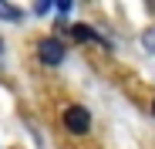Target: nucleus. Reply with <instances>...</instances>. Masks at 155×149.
<instances>
[{"label": "nucleus", "mask_w": 155, "mask_h": 149, "mask_svg": "<svg viewBox=\"0 0 155 149\" xmlns=\"http://www.w3.org/2000/svg\"><path fill=\"white\" fill-rule=\"evenodd\" d=\"M145 47H148V51H155V31L145 34Z\"/></svg>", "instance_id": "39448f33"}, {"label": "nucleus", "mask_w": 155, "mask_h": 149, "mask_svg": "<svg viewBox=\"0 0 155 149\" xmlns=\"http://www.w3.org/2000/svg\"><path fill=\"white\" fill-rule=\"evenodd\" d=\"M64 126H68L74 136L88 132V129H91V115H88V109H81V105H71V109H64Z\"/></svg>", "instance_id": "f257e3e1"}, {"label": "nucleus", "mask_w": 155, "mask_h": 149, "mask_svg": "<svg viewBox=\"0 0 155 149\" xmlns=\"http://www.w3.org/2000/svg\"><path fill=\"white\" fill-rule=\"evenodd\" d=\"M71 34H74L78 41H98V44H105V47H108V37H101L94 27H88V24H74V27H71Z\"/></svg>", "instance_id": "7ed1b4c3"}, {"label": "nucleus", "mask_w": 155, "mask_h": 149, "mask_svg": "<svg viewBox=\"0 0 155 149\" xmlns=\"http://www.w3.org/2000/svg\"><path fill=\"white\" fill-rule=\"evenodd\" d=\"M152 112H155V105H152Z\"/></svg>", "instance_id": "423d86ee"}, {"label": "nucleus", "mask_w": 155, "mask_h": 149, "mask_svg": "<svg viewBox=\"0 0 155 149\" xmlns=\"http://www.w3.org/2000/svg\"><path fill=\"white\" fill-rule=\"evenodd\" d=\"M37 54H41L44 64H61V61H64V44H61L58 37H44V41L37 44Z\"/></svg>", "instance_id": "f03ea898"}, {"label": "nucleus", "mask_w": 155, "mask_h": 149, "mask_svg": "<svg viewBox=\"0 0 155 149\" xmlns=\"http://www.w3.org/2000/svg\"><path fill=\"white\" fill-rule=\"evenodd\" d=\"M0 17H4V20H20L24 10H17V7H10V4H0Z\"/></svg>", "instance_id": "20e7f679"}]
</instances>
